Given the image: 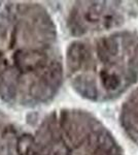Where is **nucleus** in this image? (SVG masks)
I'll return each instance as SVG.
<instances>
[{
  "mask_svg": "<svg viewBox=\"0 0 138 155\" xmlns=\"http://www.w3.org/2000/svg\"><path fill=\"white\" fill-rule=\"evenodd\" d=\"M122 111V122L131 137L138 142V90L125 102Z\"/></svg>",
  "mask_w": 138,
  "mask_h": 155,
  "instance_id": "nucleus-1",
  "label": "nucleus"
}]
</instances>
